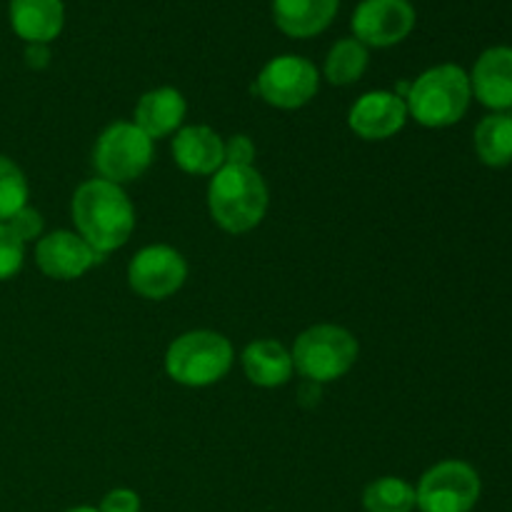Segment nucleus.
I'll list each match as a JSON object with an SVG mask.
<instances>
[{"instance_id":"nucleus-20","label":"nucleus","mask_w":512,"mask_h":512,"mask_svg":"<svg viewBox=\"0 0 512 512\" xmlns=\"http://www.w3.org/2000/svg\"><path fill=\"white\" fill-rule=\"evenodd\" d=\"M370 63V53L360 40L343 38L328 50L325 58V78L330 85H353L365 75Z\"/></svg>"},{"instance_id":"nucleus-13","label":"nucleus","mask_w":512,"mask_h":512,"mask_svg":"<svg viewBox=\"0 0 512 512\" xmlns=\"http://www.w3.org/2000/svg\"><path fill=\"white\" fill-rule=\"evenodd\" d=\"M470 90L475 98L493 110L512 108V48L495 45L488 48L473 65Z\"/></svg>"},{"instance_id":"nucleus-23","label":"nucleus","mask_w":512,"mask_h":512,"mask_svg":"<svg viewBox=\"0 0 512 512\" xmlns=\"http://www.w3.org/2000/svg\"><path fill=\"white\" fill-rule=\"evenodd\" d=\"M25 243L8 223H0V280H10L23 270Z\"/></svg>"},{"instance_id":"nucleus-12","label":"nucleus","mask_w":512,"mask_h":512,"mask_svg":"<svg viewBox=\"0 0 512 512\" xmlns=\"http://www.w3.org/2000/svg\"><path fill=\"white\" fill-rule=\"evenodd\" d=\"M103 258L73 230H55L35 243V263L53 280H78Z\"/></svg>"},{"instance_id":"nucleus-5","label":"nucleus","mask_w":512,"mask_h":512,"mask_svg":"<svg viewBox=\"0 0 512 512\" xmlns=\"http://www.w3.org/2000/svg\"><path fill=\"white\" fill-rule=\"evenodd\" d=\"M358 355V338L348 328L333 323H320L303 330L290 350L293 368L315 385L333 383L348 375L358 363Z\"/></svg>"},{"instance_id":"nucleus-10","label":"nucleus","mask_w":512,"mask_h":512,"mask_svg":"<svg viewBox=\"0 0 512 512\" xmlns=\"http://www.w3.org/2000/svg\"><path fill=\"white\" fill-rule=\"evenodd\" d=\"M415 20L418 15L410 0H360L350 28L365 48H393L413 33Z\"/></svg>"},{"instance_id":"nucleus-16","label":"nucleus","mask_w":512,"mask_h":512,"mask_svg":"<svg viewBox=\"0 0 512 512\" xmlns=\"http://www.w3.org/2000/svg\"><path fill=\"white\" fill-rule=\"evenodd\" d=\"M185 113H188V103H185L183 93L178 88H153L143 93V98L135 105V120L133 123L148 135L150 140L165 138V135L175 133L183 125Z\"/></svg>"},{"instance_id":"nucleus-28","label":"nucleus","mask_w":512,"mask_h":512,"mask_svg":"<svg viewBox=\"0 0 512 512\" xmlns=\"http://www.w3.org/2000/svg\"><path fill=\"white\" fill-rule=\"evenodd\" d=\"M68 512H100L98 508H90V505H78V508H70Z\"/></svg>"},{"instance_id":"nucleus-4","label":"nucleus","mask_w":512,"mask_h":512,"mask_svg":"<svg viewBox=\"0 0 512 512\" xmlns=\"http://www.w3.org/2000/svg\"><path fill=\"white\" fill-rule=\"evenodd\" d=\"M233 345L215 330H190L178 335L165 353V373L185 388L220 383L233 368Z\"/></svg>"},{"instance_id":"nucleus-1","label":"nucleus","mask_w":512,"mask_h":512,"mask_svg":"<svg viewBox=\"0 0 512 512\" xmlns=\"http://www.w3.org/2000/svg\"><path fill=\"white\" fill-rule=\"evenodd\" d=\"M75 233L100 255L123 248L135 230V208L120 185L85 180L70 200Z\"/></svg>"},{"instance_id":"nucleus-17","label":"nucleus","mask_w":512,"mask_h":512,"mask_svg":"<svg viewBox=\"0 0 512 512\" xmlns=\"http://www.w3.org/2000/svg\"><path fill=\"white\" fill-rule=\"evenodd\" d=\"M340 0H273V20L288 38H315L330 28Z\"/></svg>"},{"instance_id":"nucleus-3","label":"nucleus","mask_w":512,"mask_h":512,"mask_svg":"<svg viewBox=\"0 0 512 512\" xmlns=\"http://www.w3.org/2000/svg\"><path fill=\"white\" fill-rule=\"evenodd\" d=\"M473 90L470 78L460 65L443 63L428 68L408 85L405 105L408 115L423 128H448L468 113Z\"/></svg>"},{"instance_id":"nucleus-26","label":"nucleus","mask_w":512,"mask_h":512,"mask_svg":"<svg viewBox=\"0 0 512 512\" xmlns=\"http://www.w3.org/2000/svg\"><path fill=\"white\" fill-rule=\"evenodd\" d=\"M100 512H140V495L128 488H115L100 503Z\"/></svg>"},{"instance_id":"nucleus-19","label":"nucleus","mask_w":512,"mask_h":512,"mask_svg":"<svg viewBox=\"0 0 512 512\" xmlns=\"http://www.w3.org/2000/svg\"><path fill=\"white\" fill-rule=\"evenodd\" d=\"M475 153L490 168L512 163V115L493 113L475 128Z\"/></svg>"},{"instance_id":"nucleus-21","label":"nucleus","mask_w":512,"mask_h":512,"mask_svg":"<svg viewBox=\"0 0 512 512\" xmlns=\"http://www.w3.org/2000/svg\"><path fill=\"white\" fill-rule=\"evenodd\" d=\"M363 508L365 512H413L418 508L415 485L395 475L373 480L363 490Z\"/></svg>"},{"instance_id":"nucleus-2","label":"nucleus","mask_w":512,"mask_h":512,"mask_svg":"<svg viewBox=\"0 0 512 512\" xmlns=\"http://www.w3.org/2000/svg\"><path fill=\"white\" fill-rule=\"evenodd\" d=\"M268 185L253 165H223L210 178V218L225 233L243 235L258 228L268 213Z\"/></svg>"},{"instance_id":"nucleus-6","label":"nucleus","mask_w":512,"mask_h":512,"mask_svg":"<svg viewBox=\"0 0 512 512\" xmlns=\"http://www.w3.org/2000/svg\"><path fill=\"white\" fill-rule=\"evenodd\" d=\"M153 163V140L133 123L118 120L108 125L95 140L93 165L98 175L108 183L123 188L125 183L138 180Z\"/></svg>"},{"instance_id":"nucleus-8","label":"nucleus","mask_w":512,"mask_h":512,"mask_svg":"<svg viewBox=\"0 0 512 512\" xmlns=\"http://www.w3.org/2000/svg\"><path fill=\"white\" fill-rule=\"evenodd\" d=\"M320 73L303 55H278L268 60L255 80V90L268 105L278 110H298L315 98Z\"/></svg>"},{"instance_id":"nucleus-11","label":"nucleus","mask_w":512,"mask_h":512,"mask_svg":"<svg viewBox=\"0 0 512 512\" xmlns=\"http://www.w3.org/2000/svg\"><path fill=\"white\" fill-rule=\"evenodd\" d=\"M408 105L400 93L370 90L360 95L348 113V125L363 140H388L398 135L408 123Z\"/></svg>"},{"instance_id":"nucleus-22","label":"nucleus","mask_w":512,"mask_h":512,"mask_svg":"<svg viewBox=\"0 0 512 512\" xmlns=\"http://www.w3.org/2000/svg\"><path fill=\"white\" fill-rule=\"evenodd\" d=\"M28 178L15 160L0 155V223H8L28 205Z\"/></svg>"},{"instance_id":"nucleus-7","label":"nucleus","mask_w":512,"mask_h":512,"mask_svg":"<svg viewBox=\"0 0 512 512\" xmlns=\"http://www.w3.org/2000/svg\"><path fill=\"white\" fill-rule=\"evenodd\" d=\"M480 475L463 460H443L425 470L415 488L420 512H470L480 500Z\"/></svg>"},{"instance_id":"nucleus-15","label":"nucleus","mask_w":512,"mask_h":512,"mask_svg":"<svg viewBox=\"0 0 512 512\" xmlns=\"http://www.w3.org/2000/svg\"><path fill=\"white\" fill-rule=\"evenodd\" d=\"M10 28L25 43L48 45L63 33V0H10Z\"/></svg>"},{"instance_id":"nucleus-14","label":"nucleus","mask_w":512,"mask_h":512,"mask_svg":"<svg viewBox=\"0 0 512 512\" xmlns=\"http://www.w3.org/2000/svg\"><path fill=\"white\" fill-rule=\"evenodd\" d=\"M173 160L188 175H215L225 165V140L208 125H188L173 138Z\"/></svg>"},{"instance_id":"nucleus-27","label":"nucleus","mask_w":512,"mask_h":512,"mask_svg":"<svg viewBox=\"0 0 512 512\" xmlns=\"http://www.w3.org/2000/svg\"><path fill=\"white\" fill-rule=\"evenodd\" d=\"M25 63H28L30 68H35V70L45 68V65L50 63V48H48V45L30 43L28 48H25Z\"/></svg>"},{"instance_id":"nucleus-18","label":"nucleus","mask_w":512,"mask_h":512,"mask_svg":"<svg viewBox=\"0 0 512 512\" xmlns=\"http://www.w3.org/2000/svg\"><path fill=\"white\" fill-rule=\"evenodd\" d=\"M245 378L258 388H280L293 378L290 350L278 340H255L240 355Z\"/></svg>"},{"instance_id":"nucleus-24","label":"nucleus","mask_w":512,"mask_h":512,"mask_svg":"<svg viewBox=\"0 0 512 512\" xmlns=\"http://www.w3.org/2000/svg\"><path fill=\"white\" fill-rule=\"evenodd\" d=\"M8 225L15 230V235H18L23 243L43 238V215H40L35 208H30V205H25L23 210H18V213L8 220Z\"/></svg>"},{"instance_id":"nucleus-9","label":"nucleus","mask_w":512,"mask_h":512,"mask_svg":"<svg viewBox=\"0 0 512 512\" xmlns=\"http://www.w3.org/2000/svg\"><path fill=\"white\" fill-rule=\"evenodd\" d=\"M188 280L183 253L170 245H148L128 263V285L145 300H165L178 293Z\"/></svg>"},{"instance_id":"nucleus-25","label":"nucleus","mask_w":512,"mask_h":512,"mask_svg":"<svg viewBox=\"0 0 512 512\" xmlns=\"http://www.w3.org/2000/svg\"><path fill=\"white\" fill-rule=\"evenodd\" d=\"M255 143L248 135L238 133L225 140V165H253Z\"/></svg>"}]
</instances>
